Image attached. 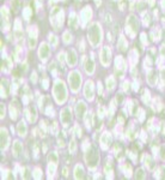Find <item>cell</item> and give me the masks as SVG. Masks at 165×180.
<instances>
[{
	"mask_svg": "<svg viewBox=\"0 0 165 180\" xmlns=\"http://www.w3.org/2000/svg\"><path fill=\"white\" fill-rule=\"evenodd\" d=\"M145 165H147L149 168H153V161L150 155H145Z\"/></svg>",
	"mask_w": 165,
	"mask_h": 180,
	"instance_id": "22",
	"label": "cell"
},
{
	"mask_svg": "<svg viewBox=\"0 0 165 180\" xmlns=\"http://www.w3.org/2000/svg\"><path fill=\"white\" fill-rule=\"evenodd\" d=\"M85 111H86V106H85V103H84V102H81V101H80V102L77 104V108H76L77 117H78L79 119H83Z\"/></svg>",
	"mask_w": 165,
	"mask_h": 180,
	"instance_id": "10",
	"label": "cell"
},
{
	"mask_svg": "<svg viewBox=\"0 0 165 180\" xmlns=\"http://www.w3.org/2000/svg\"><path fill=\"white\" fill-rule=\"evenodd\" d=\"M18 133H19V136H25V133H26V127L23 121L18 124Z\"/></svg>",
	"mask_w": 165,
	"mask_h": 180,
	"instance_id": "20",
	"label": "cell"
},
{
	"mask_svg": "<svg viewBox=\"0 0 165 180\" xmlns=\"http://www.w3.org/2000/svg\"><path fill=\"white\" fill-rule=\"evenodd\" d=\"M12 111H13V113H11V114H13V119H16L18 117V111H19V106H18L17 101H13V103H11V112Z\"/></svg>",
	"mask_w": 165,
	"mask_h": 180,
	"instance_id": "18",
	"label": "cell"
},
{
	"mask_svg": "<svg viewBox=\"0 0 165 180\" xmlns=\"http://www.w3.org/2000/svg\"><path fill=\"white\" fill-rule=\"evenodd\" d=\"M160 172H161L160 178H163V179H164V178H165V167H164V166H161V167H160Z\"/></svg>",
	"mask_w": 165,
	"mask_h": 180,
	"instance_id": "29",
	"label": "cell"
},
{
	"mask_svg": "<svg viewBox=\"0 0 165 180\" xmlns=\"http://www.w3.org/2000/svg\"><path fill=\"white\" fill-rule=\"evenodd\" d=\"M106 85L109 86V89H113V88L115 86V81L111 79V78H108V79H106Z\"/></svg>",
	"mask_w": 165,
	"mask_h": 180,
	"instance_id": "25",
	"label": "cell"
},
{
	"mask_svg": "<svg viewBox=\"0 0 165 180\" xmlns=\"http://www.w3.org/2000/svg\"><path fill=\"white\" fill-rule=\"evenodd\" d=\"M68 82H69V85H71V89L72 91H78L79 88H80V82H81V76L79 72L77 71H73L72 73L69 75L68 77Z\"/></svg>",
	"mask_w": 165,
	"mask_h": 180,
	"instance_id": "4",
	"label": "cell"
},
{
	"mask_svg": "<svg viewBox=\"0 0 165 180\" xmlns=\"http://www.w3.org/2000/svg\"><path fill=\"white\" fill-rule=\"evenodd\" d=\"M68 63H69L71 66L76 65V63H77V55H76V52L73 49L68 50Z\"/></svg>",
	"mask_w": 165,
	"mask_h": 180,
	"instance_id": "13",
	"label": "cell"
},
{
	"mask_svg": "<svg viewBox=\"0 0 165 180\" xmlns=\"http://www.w3.org/2000/svg\"><path fill=\"white\" fill-rule=\"evenodd\" d=\"M74 178H79V179H83L85 178V171L81 165H77L76 166V169H74Z\"/></svg>",
	"mask_w": 165,
	"mask_h": 180,
	"instance_id": "11",
	"label": "cell"
},
{
	"mask_svg": "<svg viewBox=\"0 0 165 180\" xmlns=\"http://www.w3.org/2000/svg\"><path fill=\"white\" fill-rule=\"evenodd\" d=\"M60 120L62 122L64 126H67L71 121H72V114H71V109L68 107L64 108V109L61 111V115H60Z\"/></svg>",
	"mask_w": 165,
	"mask_h": 180,
	"instance_id": "5",
	"label": "cell"
},
{
	"mask_svg": "<svg viewBox=\"0 0 165 180\" xmlns=\"http://www.w3.org/2000/svg\"><path fill=\"white\" fill-rule=\"evenodd\" d=\"M92 119H94L92 114H89V115H87V118H86V126H87V127H91V126L94 125Z\"/></svg>",
	"mask_w": 165,
	"mask_h": 180,
	"instance_id": "23",
	"label": "cell"
},
{
	"mask_svg": "<svg viewBox=\"0 0 165 180\" xmlns=\"http://www.w3.org/2000/svg\"><path fill=\"white\" fill-rule=\"evenodd\" d=\"M92 82L89 81L86 83V86H85V97L89 99V100H92L94 99V88H92Z\"/></svg>",
	"mask_w": 165,
	"mask_h": 180,
	"instance_id": "8",
	"label": "cell"
},
{
	"mask_svg": "<svg viewBox=\"0 0 165 180\" xmlns=\"http://www.w3.org/2000/svg\"><path fill=\"white\" fill-rule=\"evenodd\" d=\"M160 156H161V160H165V145H161L160 148Z\"/></svg>",
	"mask_w": 165,
	"mask_h": 180,
	"instance_id": "28",
	"label": "cell"
},
{
	"mask_svg": "<svg viewBox=\"0 0 165 180\" xmlns=\"http://www.w3.org/2000/svg\"><path fill=\"white\" fill-rule=\"evenodd\" d=\"M156 81H157V72L156 71H151L149 73V77H147V82L151 86H153L156 84Z\"/></svg>",
	"mask_w": 165,
	"mask_h": 180,
	"instance_id": "15",
	"label": "cell"
},
{
	"mask_svg": "<svg viewBox=\"0 0 165 180\" xmlns=\"http://www.w3.org/2000/svg\"><path fill=\"white\" fill-rule=\"evenodd\" d=\"M7 139H9V133H7L6 129H1V149H5L9 145Z\"/></svg>",
	"mask_w": 165,
	"mask_h": 180,
	"instance_id": "12",
	"label": "cell"
},
{
	"mask_svg": "<svg viewBox=\"0 0 165 180\" xmlns=\"http://www.w3.org/2000/svg\"><path fill=\"white\" fill-rule=\"evenodd\" d=\"M135 178H136V179H145V178H146V174H145V172H144L142 168H138V169H136V172H135Z\"/></svg>",
	"mask_w": 165,
	"mask_h": 180,
	"instance_id": "21",
	"label": "cell"
},
{
	"mask_svg": "<svg viewBox=\"0 0 165 180\" xmlns=\"http://www.w3.org/2000/svg\"><path fill=\"white\" fill-rule=\"evenodd\" d=\"M111 144V136H110L109 132H104L102 136H101V145L103 149H108Z\"/></svg>",
	"mask_w": 165,
	"mask_h": 180,
	"instance_id": "6",
	"label": "cell"
},
{
	"mask_svg": "<svg viewBox=\"0 0 165 180\" xmlns=\"http://www.w3.org/2000/svg\"><path fill=\"white\" fill-rule=\"evenodd\" d=\"M85 161H86V165L90 169H95L98 166V162H99V151L98 148L94 144H91L89 147V149L86 150L85 154Z\"/></svg>",
	"mask_w": 165,
	"mask_h": 180,
	"instance_id": "1",
	"label": "cell"
},
{
	"mask_svg": "<svg viewBox=\"0 0 165 180\" xmlns=\"http://www.w3.org/2000/svg\"><path fill=\"white\" fill-rule=\"evenodd\" d=\"M19 154H22V144L19 142H16L13 144V155L17 157L19 156Z\"/></svg>",
	"mask_w": 165,
	"mask_h": 180,
	"instance_id": "16",
	"label": "cell"
},
{
	"mask_svg": "<svg viewBox=\"0 0 165 180\" xmlns=\"http://www.w3.org/2000/svg\"><path fill=\"white\" fill-rule=\"evenodd\" d=\"M62 172H64V173H62V175H64V176H67V172H68V169H67V168H64V169H62Z\"/></svg>",
	"mask_w": 165,
	"mask_h": 180,
	"instance_id": "30",
	"label": "cell"
},
{
	"mask_svg": "<svg viewBox=\"0 0 165 180\" xmlns=\"http://www.w3.org/2000/svg\"><path fill=\"white\" fill-rule=\"evenodd\" d=\"M23 178H24V179H29V178H31V174H30V169H29V168H25V169H24Z\"/></svg>",
	"mask_w": 165,
	"mask_h": 180,
	"instance_id": "26",
	"label": "cell"
},
{
	"mask_svg": "<svg viewBox=\"0 0 165 180\" xmlns=\"http://www.w3.org/2000/svg\"><path fill=\"white\" fill-rule=\"evenodd\" d=\"M101 57H102V63L103 65H108L110 63V50L108 47H104L102 53H101Z\"/></svg>",
	"mask_w": 165,
	"mask_h": 180,
	"instance_id": "9",
	"label": "cell"
},
{
	"mask_svg": "<svg viewBox=\"0 0 165 180\" xmlns=\"http://www.w3.org/2000/svg\"><path fill=\"white\" fill-rule=\"evenodd\" d=\"M54 95H55V99H56L58 103H64L67 99V91H66V88L62 82H58L55 84V88H54Z\"/></svg>",
	"mask_w": 165,
	"mask_h": 180,
	"instance_id": "2",
	"label": "cell"
},
{
	"mask_svg": "<svg viewBox=\"0 0 165 180\" xmlns=\"http://www.w3.org/2000/svg\"><path fill=\"white\" fill-rule=\"evenodd\" d=\"M85 70H86L87 73H90V75L94 72V70H95V65H94V61L91 60V59H89V60L86 61V64H85Z\"/></svg>",
	"mask_w": 165,
	"mask_h": 180,
	"instance_id": "17",
	"label": "cell"
},
{
	"mask_svg": "<svg viewBox=\"0 0 165 180\" xmlns=\"http://www.w3.org/2000/svg\"><path fill=\"white\" fill-rule=\"evenodd\" d=\"M101 28L98 24H92L89 29V39L90 42L92 43V46H97L98 42L101 41Z\"/></svg>",
	"mask_w": 165,
	"mask_h": 180,
	"instance_id": "3",
	"label": "cell"
},
{
	"mask_svg": "<svg viewBox=\"0 0 165 180\" xmlns=\"http://www.w3.org/2000/svg\"><path fill=\"white\" fill-rule=\"evenodd\" d=\"M76 149H77L76 142H74V140H72V142H71V147H69V151H71V153H74V151H76Z\"/></svg>",
	"mask_w": 165,
	"mask_h": 180,
	"instance_id": "27",
	"label": "cell"
},
{
	"mask_svg": "<svg viewBox=\"0 0 165 180\" xmlns=\"http://www.w3.org/2000/svg\"><path fill=\"white\" fill-rule=\"evenodd\" d=\"M123 147L121 143H116L115 145V153H116V157L117 158H122V155H123Z\"/></svg>",
	"mask_w": 165,
	"mask_h": 180,
	"instance_id": "19",
	"label": "cell"
},
{
	"mask_svg": "<svg viewBox=\"0 0 165 180\" xmlns=\"http://www.w3.org/2000/svg\"><path fill=\"white\" fill-rule=\"evenodd\" d=\"M48 55H49V48H48V46L47 45H42V48L40 49V57L43 60H46L48 58Z\"/></svg>",
	"mask_w": 165,
	"mask_h": 180,
	"instance_id": "14",
	"label": "cell"
},
{
	"mask_svg": "<svg viewBox=\"0 0 165 180\" xmlns=\"http://www.w3.org/2000/svg\"><path fill=\"white\" fill-rule=\"evenodd\" d=\"M68 24H69L71 27H73V28H76V25H77V19H76V16H74V14L71 16V21H68Z\"/></svg>",
	"mask_w": 165,
	"mask_h": 180,
	"instance_id": "24",
	"label": "cell"
},
{
	"mask_svg": "<svg viewBox=\"0 0 165 180\" xmlns=\"http://www.w3.org/2000/svg\"><path fill=\"white\" fill-rule=\"evenodd\" d=\"M127 24L133 32L138 31V19H136L135 16H129V18H128V21H127Z\"/></svg>",
	"mask_w": 165,
	"mask_h": 180,
	"instance_id": "7",
	"label": "cell"
}]
</instances>
